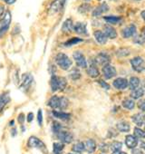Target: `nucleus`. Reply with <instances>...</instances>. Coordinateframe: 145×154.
I'll use <instances>...</instances> for the list:
<instances>
[{
	"instance_id": "nucleus-1",
	"label": "nucleus",
	"mask_w": 145,
	"mask_h": 154,
	"mask_svg": "<svg viewBox=\"0 0 145 154\" xmlns=\"http://www.w3.org/2000/svg\"><path fill=\"white\" fill-rule=\"evenodd\" d=\"M47 105L54 110H64L68 107L69 101L66 97H59L57 95H54L49 99Z\"/></svg>"
},
{
	"instance_id": "nucleus-2",
	"label": "nucleus",
	"mask_w": 145,
	"mask_h": 154,
	"mask_svg": "<svg viewBox=\"0 0 145 154\" xmlns=\"http://www.w3.org/2000/svg\"><path fill=\"white\" fill-rule=\"evenodd\" d=\"M54 60H55L56 64H57L62 70H64V71L69 70L70 67L72 66V62L71 59L68 57V55H66V54H63V53H59V54H57Z\"/></svg>"
},
{
	"instance_id": "nucleus-3",
	"label": "nucleus",
	"mask_w": 145,
	"mask_h": 154,
	"mask_svg": "<svg viewBox=\"0 0 145 154\" xmlns=\"http://www.w3.org/2000/svg\"><path fill=\"white\" fill-rule=\"evenodd\" d=\"M27 146L29 148H35L40 149L42 152H44L45 154L47 153V149H46V145L43 142V140H41L40 139H38L35 136H31L28 139L27 141Z\"/></svg>"
},
{
	"instance_id": "nucleus-4",
	"label": "nucleus",
	"mask_w": 145,
	"mask_h": 154,
	"mask_svg": "<svg viewBox=\"0 0 145 154\" xmlns=\"http://www.w3.org/2000/svg\"><path fill=\"white\" fill-rule=\"evenodd\" d=\"M131 64L132 69L137 72H142L143 71H145V62L140 56H136L132 58L131 60Z\"/></svg>"
},
{
	"instance_id": "nucleus-5",
	"label": "nucleus",
	"mask_w": 145,
	"mask_h": 154,
	"mask_svg": "<svg viewBox=\"0 0 145 154\" xmlns=\"http://www.w3.org/2000/svg\"><path fill=\"white\" fill-rule=\"evenodd\" d=\"M34 82V77L31 73L29 72H26L22 75V80H21V85L20 88L22 89V91H27L32 84Z\"/></svg>"
},
{
	"instance_id": "nucleus-6",
	"label": "nucleus",
	"mask_w": 145,
	"mask_h": 154,
	"mask_svg": "<svg viewBox=\"0 0 145 154\" xmlns=\"http://www.w3.org/2000/svg\"><path fill=\"white\" fill-rule=\"evenodd\" d=\"M102 72H103V74L106 80H110V79L113 78V77L116 76V74H117V71H116L115 67L111 65L110 63L104 64L103 66Z\"/></svg>"
},
{
	"instance_id": "nucleus-7",
	"label": "nucleus",
	"mask_w": 145,
	"mask_h": 154,
	"mask_svg": "<svg viewBox=\"0 0 145 154\" xmlns=\"http://www.w3.org/2000/svg\"><path fill=\"white\" fill-rule=\"evenodd\" d=\"M72 57H74L76 63L78 67L80 68H87V61L85 57V55L80 52V51H76L72 54Z\"/></svg>"
},
{
	"instance_id": "nucleus-8",
	"label": "nucleus",
	"mask_w": 145,
	"mask_h": 154,
	"mask_svg": "<svg viewBox=\"0 0 145 154\" xmlns=\"http://www.w3.org/2000/svg\"><path fill=\"white\" fill-rule=\"evenodd\" d=\"M56 136H57L58 140H59L61 142H63V143H67V144H69V143H71L72 140H74V136H72V134L71 132H69V131H67L62 130V131H60L56 134Z\"/></svg>"
},
{
	"instance_id": "nucleus-9",
	"label": "nucleus",
	"mask_w": 145,
	"mask_h": 154,
	"mask_svg": "<svg viewBox=\"0 0 145 154\" xmlns=\"http://www.w3.org/2000/svg\"><path fill=\"white\" fill-rule=\"evenodd\" d=\"M65 2L66 0H54L49 7V12L51 14H56L60 12L63 9Z\"/></svg>"
},
{
	"instance_id": "nucleus-10",
	"label": "nucleus",
	"mask_w": 145,
	"mask_h": 154,
	"mask_svg": "<svg viewBox=\"0 0 145 154\" xmlns=\"http://www.w3.org/2000/svg\"><path fill=\"white\" fill-rule=\"evenodd\" d=\"M74 31L81 35H88L87 26L86 24L84 22H77L74 25Z\"/></svg>"
},
{
	"instance_id": "nucleus-11",
	"label": "nucleus",
	"mask_w": 145,
	"mask_h": 154,
	"mask_svg": "<svg viewBox=\"0 0 145 154\" xmlns=\"http://www.w3.org/2000/svg\"><path fill=\"white\" fill-rule=\"evenodd\" d=\"M10 101H11V97L9 92H4L3 94H0V112L10 103Z\"/></svg>"
},
{
	"instance_id": "nucleus-12",
	"label": "nucleus",
	"mask_w": 145,
	"mask_h": 154,
	"mask_svg": "<svg viewBox=\"0 0 145 154\" xmlns=\"http://www.w3.org/2000/svg\"><path fill=\"white\" fill-rule=\"evenodd\" d=\"M86 72L90 77H92V78H97V77L100 75V72H99V69L97 68L95 61L91 62L90 66L86 69Z\"/></svg>"
},
{
	"instance_id": "nucleus-13",
	"label": "nucleus",
	"mask_w": 145,
	"mask_h": 154,
	"mask_svg": "<svg viewBox=\"0 0 145 154\" xmlns=\"http://www.w3.org/2000/svg\"><path fill=\"white\" fill-rule=\"evenodd\" d=\"M94 61H95L96 63H99V64H101V65L103 66L104 64H107V63H110L111 57L106 53H100V54H97V56L95 57Z\"/></svg>"
},
{
	"instance_id": "nucleus-14",
	"label": "nucleus",
	"mask_w": 145,
	"mask_h": 154,
	"mask_svg": "<svg viewBox=\"0 0 145 154\" xmlns=\"http://www.w3.org/2000/svg\"><path fill=\"white\" fill-rule=\"evenodd\" d=\"M109 10V6L106 4V3H102L101 5H99L97 8H95L92 13L93 17H100L102 16L103 14L106 13L107 11Z\"/></svg>"
},
{
	"instance_id": "nucleus-15",
	"label": "nucleus",
	"mask_w": 145,
	"mask_h": 154,
	"mask_svg": "<svg viewBox=\"0 0 145 154\" xmlns=\"http://www.w3.org/2000/svg\"><path fill=\"white\" fill-rule=\"evenodd\" d=\"M135 34H136V26L133 24H131L130 26H126L122 31V35L124 38H130L133 36Z\"/></svg>"
},
{
	"instance_id": "nucleus-16",
	"label": "nucleus",
	"mask_w": 145,
	"mask_h": 154,
	"mask_svg": "<svg viewBox=\"0 0 145 154\" xmlns=\"http://www.w3.org/2000/svg\"><path fill=\"white\" fill-rule=\"evenodd\" d=\"M128 81L127 79L125 78H122V77H120V78H117L113 81V85L114 88L118 89V90H124L128 87Z\"/></svg>"
},
{
	"instance_id": "nucleus-17",
	"label": "nucleus",
	"mask_w": 145,
	"mask_h": 154,
	"mask_svg": "<svg viewBox=\"0 0 145 154\" xmlns=\"http://www.w3.org/2000/svg\"><path fill=\"white\" fill-rule=\"evenodd\" d=\"M104 35L107 36V38H110V39H115L117 37V32H116V29L113 27V26H103V31Z\"/></svg>"
},
{
	"instance_id": "nucleus-18",
	"label": "nucleus",
	"mask_w": 145,
	"mask_h": 154,
	"mask_svg": "<svg viewBox=\"0 0 145 154\" xmlns=\"http://www.w3.org/2000/svg\"><path fill=\"white\" fill-rule=\"evenodd\" d=\"M125 144L129 149H134L138 145V139L134 135H127L125 137Z\"/></svg>"
},
{
	"instance_id": "nucleus-19",
	"label": "nucleus",
	"mask_w": 145,
	"mask_h": 154,
	"mask_svg": "<svg viewBox=\"0 0 145 154\" xmlns=\"http://www.w3.org/2000/svg\"><path fill=\"white\" fill-rule=\"evenodd\" d=\"M94 36L95 38V40L97 41V43L101 44V45H104L107 43V36L104 35V33L103 31H100V30H96L94 31Z\"/></svg>"
},
{
	"instance_id": "nucleus-20",
	"label": "nucleus",
	"mask_w": 145,
	"mask_h": 154,
	"mask_svg": "<svg viewBox=\"0 0 145 154\" xmlns=\"http://www.w3.org/2000/svg\"><path fill=\"white\" fill-rule=\"evenodd\" d=\"M96 149V143L94 140L89 139L85 142V150L88 152L89 154H92Z\"/></svg>"
},
{
	"instance_id": "nucleus-21",
	"label": "nucleus",
	"mask_w": 145,
	"mask_h": 154,
	"mask_svg": "<svg viewBox=\"0 0 145 154\" xmlns=\"http://www.w3.org/2000/svg\"><path fill=\"white\" fill-rule=\"evenodd\" d=\"M131 120L136 125L141 126L145 123V113H142V112L136 113L131 117Z\"/></svg>"
},
{
	"instance_id": "nucleus-22",
	"label": "nucleus",
	"mask_w": 145,
	"mask_h": 154,
	"mask_svg": "<svg viewBox=\"0 0 145 154\" xmlns=\"http://www.w3.org/2000/svg\"><path fill=\"white\" fill-rule=\"evenodd\" d=\"M74 30V23H72V20L71 18L66 19L63 26H62V31L63 33H70Z\"/></svg>"
},
{
	"instance_id": "nucleus-23",
	"label": "nucleus",
	"mask_w": 145,
	"mask_h": 154,
	"mask_svg": "<svg viewBox=\"0 0 145 154\" xmlns=\"http://www.w3.org/2000/svg\"><path fill=\"white\" fill-rule=\"evenodd\" d=\"M145 93V88L144 87H138L134 90L131 91V97L134 100L140 99V97H142V95Z\"/></svg>"
},
{
	"instance_id": "nucleus-24",
	"label": "nucleus",
	"mask_w": 145,
	"mask_h": 154,
	"mask_svg": "<svg viewBox=\"0 0 145 154\" xmlns=\"http://www.w3.org/2000/svg\"><path fill=\"white\" fill-rule=\"evenodd\" d=\"M116 128L121 132H128L130 131V129H131V126H130V124L127 122L122 121V122H119L116 124Z\"/></svg>"
},
{
	"instance_id": "nucleus-25",
	"label": "nucleus",
	"mask_w": 145,
	"mask_h": 154,
	"mask_svg": "<svg viewBox=\"0 0 145 154\" xmlns=\"http://www.w3.org/2000/svg\"><path fill=\"white\" fill-rule=\"evenodd\" d=\"M52 114L57 118V119H60V120H63V121H66V120H69L70 117H71V114L70 113H66V112H58V111H55L54 110L52 112Z\"/></svg>"
},
{
	"instance_id": "nucleus-26",
	"label": "nucleus",
	"mask_w": 145,
	"mask_h": 154,
	"mask_svg": "<svg viewBox=\"0 0 145 154\" xmlns=\"http://www.w3.org/2000/svg\"><path fill=\"white\" fill-rule=\"evenodd\" d=\"M50 87L52 92L58 91V76L55 74H52L51 79H50Z\"/></svg>"
},
{
	"instance_id": "nucleus-27",
	"label": "nucleus",
	"mask_w": 145,
	"mask_h": 154,
	"mask_svg": "<svg viewBox=\"0 0 145 154\" xmlns=\"http://www.w3.org/2000/svg\"><path fill=\"white\" fill-rule=\"evenodd\" d=\"M69 77L72 81H77L81 78V72L77 68H72L69 72Z\"/></svg>"
},
{
	"instance_id": "nucleus-28",
	"label": "nucleus",
	"mask_w": 145,
	"mask_h": 154,
	"mask_svg": "<svg viewBox=\"0 0 145 154\" xmlns=\"http://www.w3.org/2000/svg\"><path fill=\"white\" fill-rule=\"evenodd\" d=\"M64 149L63 142H54L53 144V154H62Z\"/></svg>"
},
{
	"instance_id": "nucleus-29",
	"label": "nucleus",
	"mask_w": 145,
	"mask_h": 154,
	"mask_svg": "<svg viewBox=\"0 0 145 154\" xmlns=\"http://www.w3.org/2000/svg\"><path fill=\"white\" fill-rule=\"evenodd\" d=\"M128 85H129L130 89L132 91V90H134V89L139 87V85H140V79L138 78V77H135V76L131 77V79H130Z\"/></svg>"
},
{
	"instance_id": "nucleus-30",
	"label": "nucleus",
	"mask_w": 145,
	"mask_h": 154,
	"mask_svg": "<svg viewBox=\"0 0 145 154\" xmlns=\"http://www.w3.org/2000/svg\"><path fill=\"white\" fill-rule=\"evenodd\" d=\"M103 19H104V21H106L107 23L112 24V25L119 24V23L122 21V17H113V16L104 17H103Z\"/></svg>"
},
{
	"instance_id": "nucleus-31",
	"label": "nucleus",
	"mask_w": 145,
	"mask_h": 154,
	"mask_svg": "<svg viewBox=\"0 0 145 154\" xmlns=\"http://www.w3.org/2000/svg\"><path fill=\"white\" fill-rule=\"evenodd\" d=\"M83 41H84V40H83L82 38H79V37H72V38L67 40V41L63 44V45L66 46V47H70V46H72V45H77V44H79V43H81V42H83Z\"/></svg>"
},
{
	"instance_id": "nucleus-32",
	"label": "nucleus",
	"mask_w": 145,
	"mask_h": 154,
	"mask_svg": "<svg viewBox=\"0 0 145 154\" xmlns=\"http://www.w3.org/2000/svg\"><path fill=\"white\" fill-rule=\"evenodd\" d=\"M72 151H75L76 153H81V152H83L85 150V143L79 141V142L76 143L74 146H72Z\"/></svg>"
},
{
	"instance_id": "nucleus-33",
	"label": "nucleus",
	"mask_w": 145,
	"mask_h": 154,
	"mask_svg": "<svg viewBox=\"0 0 145 154\" xmlns=\"http://www.w3.org/2000/svg\"><path fill=\"white\" fill-rule=\"evenodd\" d=\"M67 81L64 77H58V91H63L66 88Z\"/></svg>"
},
{
	"instance_id": "nucleus-34",
	"label": "nucleus",
	"mask_w": 145,
	"mask_h": 154,
	"mask_svg": "<svg viewBox=\"0 0 145 154\" xmlns=\"http://www.w3.org/2000/svg\"><path fill=\"white\" fill-rule=\"evenodd\" d=\"M122 106L127 109V110H132L135 106V103L131 99H125L123 102H122Z\"/></svg>"
},
{
	"instance_id": "nucleus-35",
	"label": "nucleus",
	"mask_w": 145,
	"mask_h": 154,
	"mask_svg": "<svg viewBox=\"0 0 145 154\" xmlns=\"http://www.w3.org/2000/svg\"><path fill=\"white\" fill-rule=\"evenodd\" d=\"M133 133H134V136L138 139H144L145 138V131H142L141 129H140L138 127L134 128Z\"/></svg>"
},
{
	"instance_id": "nucleus-36",
	"label": "nucleus",
	"mask_w": 145,
	"mask_h": 154,
	"mask_svg": "<svg viewBox=\"0 0 145 154\" xmlns=\"http://www.w3.org/2000/svg\"><path fill=\"white\" fill-rule=\"evenodd\" d=\"M90 10H91V6H90L89 4H87V3L83 4V5H81V6L78 8V11H79V13H81V14H85V13L89 12Z\"/></svg>"
},
{
	"instance_id": "nucleus-37",
	"label": "nucleus",
	"mask_w": 145,
	"mask_h": 154,
	"mask_svg": "<svg viewBox=\"0 0 145 154\" xmlns=\"http://www.w3.org/2000/svg\"><path fill=\"white\" fill-rule=\"evenodd\" d=\"M63 130V127H62V125L58 122H54L53 123H52V131H53V132L56 135L60 131H62Z\"/></svg>"
},
{
	"instance_id": "nucleus-38",
	"label": "nucleus",
	"mask_w": 145,
	"mask_h": 154,
	"mask_svg": "<svg viewBox=\"0 0 145 154\" xmlns=\"http://www.w3.org/2000/svg\"><path fill=\"white\" fill-rule=\"evenodd\" d=\"M111 149H113V151H116V150H121L122 149V143L120 142V141H116L114 140L113 142H112L111 144Z\"/></svg>"
},
{
	"instance_id": "nucleus-39",
	"label": "nucleus",
	"mask_w": 145,
	"mask_h": 154,
	"mask_svg": "<svg viewBox=\"0 0 145 154\" xmlns=\"http://www.w3.org/2000/svg\"><path fill=\"white\" fill-rule=\"evenodd\" d=\"M133 43L135 44H138V45H142L145 43V36L142 35H137L134 36V39H133Z\"/></svg>"
},
{
	"instance_id": "nucleus-40",
	"label": "nucleus",
	"mask_w": 145,
	"mask_h": 154,
	"mask_svg": "<svg viewBox=\"0 0 145 154\" xmlns=\"http://www.w3.org/2000/svg\"><path fill=\"white\" fill-rule=\"evenodd\" d=\"M130 54V50L126 49V48H122L119 49L116 53V55L119 57H124V56H128Z\"/></svg>"
},
{
	"instance_id": "nucleus-41",
	"label": "nucleus",
	"mask_w": 145,
	"mask_h": 154,
	"mask_svg": "<svg viewBox=\"0 0 145 154\" xmlns=\"http://www.w3.org/2000/svg\"><path fill=\"white\" fill-rule=\"evenodd\" d=\"M8 29H9V26L0 25V38H2L8 33Z\"/></svg>"
},
{
	"instance_id": "nucleus-42",
	"label": "nucleus",
	"mask_w": 145,
	"mask_h": 154,
	"mask_svg": "<svg viewBox=\"0 0 145 154\" xmlns=\"http://www.w3.org/2000/svg\"><path fill=\"white\" fill-rule=\"evenodd\" d=\"M37 122L40 127L43 125V112L41 109H39L37 112Z\"/></svg>"
},
{
	"instance_id": "nucleus-43",
	"label": "nucleus",
	"mask_w": 145,
	"mask_h": 154,
	"mask_svg": "<svg viewBox=\"0 0 145 154\" xmlns=\"http://www.w3.org/2000/svg\"><path fill=\"white\" fill-rule=\"evenodd\" d=\"M98 84H99L103 89H105V90H109V89H110V85H109L107 83H105L104 81H103V80H99V81H98Z\"/></svg>"
},
{
	"instance_id": "nucleus-44",
	"label": "nucleus",
	"mask_w": 145,
	"mask_h": 154,
	"mask_svg": "<svg viewBox=\"0 0 145 154\" xmlns=\"http://www.w3.org/2000/svg\"><path fill=\"white\" fill-rule=\"evenodd\" d=\"M99 149H100L101 151H103V152H107L108 149H109V146H108L106 143H102V144L99 146Z\"/></svg>"
},
{
	"instance_id": "nucleus-45",
	"label": "nucleus",
	"mask_w": 145,
	"mask_h": 154,
	"mask_svg": "<svg viewBox=\"0 0 145 154\" xmlns=\"http://www.w3.org/2000/svg\"><path fill=\"white\" fill-rule=\"evenodd\" d=\"M138 107L140 111L145 112V100H141L138 103Z\"/></svg>"
},
{
	"instance_id": "nucleus-46",
	"label": "nucleus",
	"mask_w": 145,
	"mask_h": 154,
	"mask_svg": "<svg viewBox=\"0 0 145 154\" xmlns=\"http://www.w3.org/2000/svg\"><path fill=\"white\" fill-rule=\"evenodd\" d=\"M25 119H26L25 114H24V113H20V114L18 115V117H17V122H18L20 124H23L24 122H25Z\"/></svg>"
},
{
	"instance_id": "nucleus-47",
	"label": "nucleus",
	"mask_w": 145,
	"mask_h": 154,
	"mask_svg": "<svg viewBox=\"0 0 145 154\" xmlns=\"http://www.w3.org/2000/svg\"><path fill=\"white\" fill-rule=\"evenodd\" d=\"M5 13H6V8H5V7H4L3 5L0 4V18H2V17H4Z\"/></svg>"
},
{
	"instance_id": "nucleus-48",
	"label": "nucleus",
	"mask_w": 145,
	"mask_h": 154,
	"mask_svg": "<svg viewBox=\"0 0 145 154\" xmlns=\"http://www.w3.org/2000/svg\"><path fill=\"white\" fill-rule=\"evenodd\" d=\"M34 120V113L33 112H29L27 115V122H32Z\"/></svg>"
},
{
	"instance_id": "nucleus-49",
	"label": "nucleus",
	"mask_w": 145,
	"mask_h": 154,
	"mask_svg": "<svg viewBox=\"0 0 145 154\" xmlns=\"http://www.w3.org/2000/svg\"><path fill=\"white\" fill-rule=\"evenodd\" d=\"M2 1L7 5H13L17 2V0H2Z\"/></svg>"
},
{
	"instance_id": "nucleus-50",
	"label": "nucleus",
	"mask_w": 145,
	"mask_h": 154,
	"mask_svg": "<svg viewBox=\"0 0 145 154\" xmlns=\"http://www.w3.org/2000/svg\"><path fill=\"white\" fill-rule=\"evenodd\" d=\"M17 134V128H13L12 130H11V135L13 136V137H15L16 135Z\"/></svg>"
},
{
	"instance_id": "nucleus-51",
	"label": "nucleus",
	"mask_w": 145,
	"mask_h": 154,
	"mask_svg": "<svg viewBox=\"0 0 145 154\" xmlns=\"http://www.w3.org/2000/svg\"><path fill=\"white\" fill-rule=\"evenodd\" d=\"M132 154H143L140 149H135L134 150H132Z\"/></svg>"
},
{
	"instance_id": "nucleus-52",
	"label": "nucleus",
	"mask_w": 145,
	"mask_h": 154,
	"mask_svg": "<svg viewBox=\"0 0 145 154\" xmlns=\"http://www.w3.org/2000/svg\"><path fill=\"white\" fill-rule=\"evenodd\" d=\"M112 154H126V152H124V151H122V149H121V150L113 151V153H112Z\"/></svg>"
},
{
	"instance_id": "nucleus-53",
	"label": "nucleus",
	"mask_w": 145,
	"mask_h": 154,
	"mask_svg": "<svg viewBox=\"0 0 145 154\" xmlns=\"http://www.w3.org/2000/svg\"><path fill=\"white\" fill-rule=\"evenodd\" d=\"M140 17H141V18L145 21V10L141 11V13H140Z\"/></svg>"
},
{
	"instance_id": "nucleus-54",
	"label": "nucleus",
	"mask_w": 145,
	"mask_h": 154,
	"mask_svg": "<svg viewBox=\"0 0 145 154\" xmlns=\"http://www.w3.org/2000/svg\"><path fill=\"white\" fill-rule=\"evenodd\" d=\"M140 148H141L142 149H144V150H145V142H144V141L140 143Z\"/></svg>"
},
{
	"instance_id": "nucleus-55",
	"label": "nucleus",
	"mask_w": 145,
	"mask_h": 154,
	"mask_svg": "<svg viewBox=\"0 0 145 154\" xmlns=\"http://www.w3.org/2000/svg\"><path fill=\"white\" fill-rule=\"evenodd\" d=\"M14 124H15V121H11V122H10V123H9V125H10V126H14Z\"/></svg>"
},
{
	"instance_id": "nucleus-56",
	"label": "nucleus",
	"mask_w": 145,
	"mask_h": 154,
	"mask_svg": "<svg viewBox=\"0 0 145 154\" xmlns=\"http://www.w3.org/2000/svg\"><path fill=\"white\" fill-rule=\"evenodd\" d=\"M143 34H144V36H145V26H144V28H143Z\"/></svg>"
},
{
	"instance_id": "nucleus-57",
	"label": "nucleus",
	"mask_w": 145,
	"mask_h": 154,
	"mask_svg": "<svg viewBox=\"0 0 145 154\" xmlns=\"http://www.w3.org/2000/svg\"><path fill=\"white\" fill-rule=\"evenodd\" d=\"M69 154H75V153H69ZM76 154H80V153H76Z\"/></svg>"
},
{
	"instance_id": "nucleus-58",
	"label": "nucleus",
	"mask_w": 145,
	"mask_h": 154,
	"mask_svg": "<svg viewBox=\"0 0 145 154\" xmlns=\"http://www.w3.org/2000/svg\"><path fill=\"white\" fill-rule=\"evenodd\" d=\"M84 1H90V0H84Z\"/></svg>"
},
{
	"instance_id": "nucleus-59",
	"label": "nucleus",
	"mask_w": 145,
	"mask_h": 154,
	"mask_svg": "<svg viewBox=\"0 0 145 154\" xmlns=\"http://www.w3.org/2000/svg\"><path fill=\"white\" fill-rule=\"evenodd\" d=\"M133 1H140V0H133Z\"/></svg>"
}]
</instances>
